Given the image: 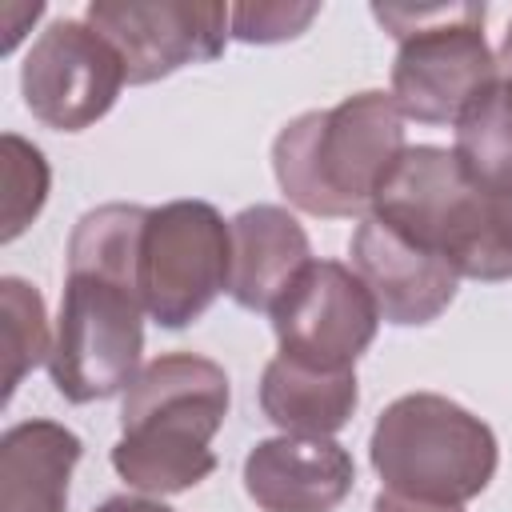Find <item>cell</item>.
Listing matches in <instances>:
<instances>
[{
    "label": "cell",
    "instance_id": "cell-1",
    "mask_svg": "<svg viewBox=\"0 0 512 512\" xmlns=\"http://www.w3.org/2000/svg\"><path fill=\"white\" fill-rule=\"evenodd\" d=\"M144 220L148 208L112 200L88 208L68 236V272L48 356V376L68 404H92L128 392L144 368Z\"/></svg>",
    "mask_w": 512,
    "mask_h": 512
},
{
    "label": "cell",
    "instance_id": "cell-2",
    "mask_svg": "<svg viewBox=\"0 0 512 512\" xmlns=\"http://www.w3.org/2000/svg\"><path fill=\"white\" fill-rule=\"evenodd\" d=\"M232 404L228 372L200 352H164L148 360L120 400L116 476L144 496H176L216 472L212 436Z\"/></svg>",
    "mask_w": 512,
    "mask_h": 512
},
{
    "label": "cell",
    "instance_id": "cell-3",
    "mask_svg": "<svg viewBox=\"0 0 512 512\" xmlns=\"http://www.w3.org/2000/svg\"><path fill=\"white\" fill-rule=\"evenodd\" d=\"M404 148V112L392 92L368 88L292 116L272 140V172L288 204L308 216H368Z\"/></svg>",
    "mask_w": 512,
    "mask_h": 512
},
{
    "label": "cell",
    "instance_id": "cell-4",
    "mask_svg": "<svg viewBox=\"0 0 512 512\" xmlns=\"http://www.w3.org/2000/svg\"><path fill=\"white\" fill-rule=\"evenodd\" d=\"M368 460L384 492L464 508L492 484L500 444L464 404L440 392H408L376 416Z\"/></svg>",
    "mask_w": 512,
    "mask_h": 512
},
{
    "label": "cell",
    "instance_id": "cell-5",
    "mask_svg": "<svg viewBox=\"0 0 512 512\" xmlns=\"http://www.w3.org/2000/svg\"><path fill=\"white\" fill-rule=\"evenodd\" d=\"M372 16L396 36L388 92L404 120L456 124L464 104L496 76L484 4H372Z\"/></svg>",
    "mask_w": 512,
    "mask_h": 512
},
{
    "label": "cell",
    "instance_id": "cell-6",
    "mask_svg": "<svg viewBox=\"0 0 512 512\" xmlns=\"http://www.w3.org/2000/svg\"><path fill=\"white\" fill-rule=\"evenodd\" d=\"M232 272V228L208 200L148 208L140 232V300L160 328L196 324Z\"/></svg>",
    "mask_w": 512,
    "mask_h": 512
},
{
    "label": "cell",
    "instance_id": "cell-7",
    "mask_svg": "<svg viewBox=\"0 0 512 512\" xmlns=\"http://www.w3.org/2000/svg\"><path fill=\"white\" fill-rule=\"evenodd\" d=\"M480 200L484 192L460 172L452 148L408 144L376 188L368 216H376L408 244L448 260L460 276V264L480 224Z\"/></svg>",
    "mask_w": 512,
    "mask_h": 512
},
{
    "label": "cell",
    "instance_id": "cell-8",
    "mask_svg": "<svg viewBox=\"0 0 512 512\" xmlns=\"http://www.w3.org/2000/svg\"><path fill=\"white\" fill-rule=\"evenodd\" d=\"M128 84L120 52L88 20H52L20 64L28 112L56 132H84L104 120Z\"/></svg>",
    "mask_w": 512,
    "mask_h": 512
},
{
    "label": "cell",
    "instance_id": "cell-9",
    "mask_svg": "<svg viewBox=\"0 0 512 512\" xmlns=\"http://www.w3.org/2000/svg\"><path fill=\"white\" fill-rule=\"evenodd\" d=\"M268 316L280 356L332 372L356 368L380 328L368 284L340 260H312Z\"/></svg>",
    "mask_w": 512,
    "mask_h": 512
},
{
    "label": "cell",
    "instance_id": "cell-10",
    "mask_svg": "<svg viewBox=\"0 0 512 512\" xmlns=\"http://www.w3.org/2000/svg\"><path fill=\"white\" fill-rule=\"evenodd\" d=\"M232 4L216 0H92L84 20L120 52L128 84L164 80L224 52Z\"/></svg>",
    "mask_w": 512,
    "mask_h": 512
},
{
    "label": "cell",
    "instance_id": "cell-11",
    "mask_svg": "<svg viewBox=\"0 0 512 512\" xmlns=\"http://www.w3.org/2000/svg\"><path fill=\"white\" fill-rule=\"evenodd\" d=\"M352 268L368 284L380 320L396 328H420L432 324L460 288V276L448 260L408 244L392 228H384L376 216H360L352 232Z\"/></svg>",
    "mask_w": 512,
    "mask_h": 512
},
{
    "label": "cell",
    "instance_id": "cell-12",
    "mask_svg": "<svg viewBox=\"0 0 512 512\" xmlns=\"http://www.w3.org/2000/svg\"><path fill=\"white\" fill-rule=\"evenodd\" d=\"M352 488V452L332 436L280 432L244 456V492L260 512H336Z\"/></svg>",
    "mask_w": 512,
    "mask_h": 512
},
{
    "label": "cell",
    "instance_id": "cell-13",
    "mask_svg": "<svg viewBox=\"0 0 512 512\" xmlns=\"http://www.w3.org/2000/svg\"><path fill=\"white\" fill-rule=\"evenodd\" d=\"M232 272L228 296L248 312H272L288 284L312 264V244L300 220L280 204H252L228 220Z\"/></svg>",
    "mask_w": 512,
    "mask_h": 512
},
{
    "label": "cell",
    "instance_id": "cell-14",
    "mask_svg": "<svg viewBox=\"0 0 512 512\" xmlns=\"http://www.w3.org/2000/svg\"><path fill=\"white\" fill-rule=\"evenodd\" d=\"M80 436L56 420H20L0 436V512H64Z\"/></svg>",
    "mask_w": 512,
    "mask_h": 512
},
{
    "label": "cell",
    "instance_id": "cell-15",
    "mask_svg": "<svg viewBox=\"0 0 512 512\" xmlns=\"http://www.w3.org/2000/svg\"><path fill=\"white\" fill-rule=\"evenodd\" d=\"M360 404L356 368H312L288 356H272L260 376V408L288 436H332Z\"/></svg>",
    "mask_w": 512,
    "mask_h": 512
},
{
    "label": "cell",
    "instance_id": "cell-16",
    "mask_svg": "<svg viewBox=\"0 0 512 512\" xmlns=\"http://www.w3.org/2000/svg\"><path fill=\"white\" fill-rule=\"evenodd\" d=\"M452 156L460 172L492 196L512 192V80L492 76L456 116Z\"/></svg>",
    "mask_w": 512,
    "mask_h": 512
},
{
    "label": "cell",
    "instance_id": "cell-17",
    "mask_svg": "<svg viewBox=\"0 0 512 512\" xmlns=\"http://www.w3.org/2000/svg\"><path fill=\"white\" fill-rule=\"evenodd\" d=\"M56 332L48 328L44 296L36 284L20 276L0 280V356H4V404L20 388V380L48 364Z\"/></svg>",
    "mask_w": 512,
    "mask_h": 512
},
{
    "label": "cell",
    "instance_id": "cell-18",
    "mask_svg": "<svg viewBox=\"0 0 512 512\" xmlns=\"http://www.w3.org/2000/svg\"><path fill=\"white\" fill-rule=\"evenodd\" d=\"M4 232L0 240H16L44 208L48 200V160L36 144H28L16 132H4Z\"/></svg>",
    "mask_w": 512,
    "mask_h": 512
},
{
    "label": "cell",
    "instance_id": "cell-19",
    "mask_svg": "<svg viewBox=\"0 0 512 512\" xmlns=\"http://www.w3.org/2000/svg\"><path fill=\"white\" fill-rule=\"evenodd\" d=\"M512 280V192L492 196L484 192L480 200V224L472 236V248L460 264V280Z\"/></svg>",
    "mask_w": 512,
    "mask_h": 512
},
{
    "label": "cell",
    "instance_id": "cell-20",
    "mask_svg": "<svg viewBox=\"0 0 512 512\" xmlns=\"http://www.w3.org/2000/svg\"><path fill=\"white\" fill-rule=\"evenodd\" d=\"M320 16V4H292V0H260V4H232L228 28L240 44H284L308 32Z\"/></svg>",
    "mask_w": 512,
    "mask_h": 512
},
{
    "label": "cell",
    "instance_id": "cell-21",
    "mask_svg": "<svg viewBox=\"0 0 512 512\" xmlns=\"http://www.w3.org/2000/svg\"><path fill=\"white\" fill-rule=\"evenodd\" d=\"M372 512H464L456 504H428V500H408V496H396V492H376L372 500Z\"/></svg>",
    "mask_w": 512,
    "mask_h": 512
},
{
    "label": "cell",
    "instance_id": "cell-22",
    "mask_svg": "<svg viewBox=\"0 0 512 512\" xmlns=\"http://www.w3.org/2000/svg\"><path fill=\"white\" fill-rule=\"evenodd\" d=\"M92 512H176V508H168L156 496H112V500H104Z\"/></svg>",
    "mask_w": 512,
    "mask_h": 512
},
{
    "label": "cell",
    "instance_id": "cell-23",
    "mask_svg": "<svg viewBox=\"0 0 512 512\" xmlns=\"http://www.w3.org/2000/svg\"><path fill=\"white\" fill-rule=\"evenodd\" d=\"M496 72L512 80V20H508V32H504V44L496 52Z\"/></svg>",
    "mask_w": 512,
    "mask_h": 512
}]
</instances>
